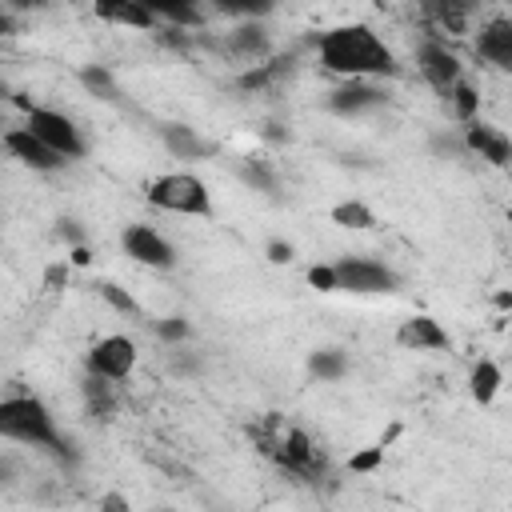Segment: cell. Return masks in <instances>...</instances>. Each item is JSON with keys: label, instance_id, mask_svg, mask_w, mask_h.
Returning a JSON list of instances; mask_svg holds the SVG:
<instances>
[{"label": "cell", "instance_id": "obj_30", "mask_svg": "<svg viewBox=\"0 0 512 512\" xmlns=\"http://www.w3.org/2000/svg\"><path fill=\"white\" fill-rule=\"evenodd\" d=\"M156 336L168 344H184L192 336V324L184 316H164V320H156Z\"/></svg>", "mask_w": 512, "mask_h": 512}, {"label": "cell", "instance_id": "obj_14", "mask_svg": "<svg viewBox=\"0 0 512 512\" xmlns=\"http://www.w3.org/2000/svg\"><path fill=\"white\" fill-rule=\"evenodd\" d=\"M396 344L408 352H444V348H452V336L444 332V324L436 316H412L396 328Z\"/></svg>", "mask_w": 512, "mask_h": 512}, {"label": "cell", "instance_id": "obj_19", "mask_svg": "<svg viewBox=\"0 0 512 512\" xmlns=\"http://www.w3.org/2000/svg\"><path fill=\"white\" fill-rule=\"evenodd\" d=\"M228 48H232L236 56H244V60L264 56V52H268V32H264V24H260V20H240V24L232 28V36H228Z\"/></svg>", "mask_w": 512, "mask_h": 512}, {"label": "cell", "instance_id": "obj_2", "mask_svg": "<svg viewBox=\"0 0 512 512\" xmlns=\"http://www.w3.org/2000/svg\"><path fill=\"white\" fill-rule=\"evenodd\" d=\"M252 440H256V448H260L268 460H276L284 472H292V476H300V480L324 476V464H328L324 448H320L304 428L284 424L276 412H268L260 424H252Z\"/></svg>", "mask_w": 512, "mask_h": 512}, {"label": "cell", "instance_id": "obj_12", "mask_svg": "<svg viewBox=\"0 0 512 512\" xmlns=\"http://www.w3.org/2000/svg\"><path fill=\"white\" fill-rule=\"evenodd\" d=\"M4 148L12 152V160H20L24 168H32V172H60L68 160L64 156H56L40 136H32L28 128H8L4 132Z\"/></svg>", "mask_w": 512, "mask_h": 512}, {"label": "cell", "instance_id": "obj_24", "mask_svg": "<svg viewBox=\"0 0 512 512\" xmlns=\"http://www.w3.org/2000/svg\"><path fill=\"white\" fill-rule=\"evenodd\" d=\"M236 176L252 188V192H264V196H276L280 192V180H276V172L264 164V160H256V156H248V160H240L236 164Z\"/></svg>", "mask_w": 512, "mask_h": 512}, {"label": "cell", "instance_id": "obj_34", "mask_svg": "<svg viewBox=\"0 0 512 512\" xmlns=\"http://www.w3.org/2000/svg\"><path fill=\"white\" fill-rule=\"evenodd\" d=\"M60 236H64L68 244H80V240H84V232L76 228V220H60Z\"/></svg>", "mask_w": 512, "mask_h": 512}, {"label": "cell", "instance_id": "obj_3", "mask_svg": "<svg viewBox=\"0 0 512 512\" xmlns=\"http://www.w3.org/2000/svg\"><path fill=\"white\" fill-rule=\"evenodd\" d=\"M0 436L16 440V444H32V448H48L56 456H64V440L56 432V416L48 412V404L40 396L16 392L0 400Z\"/></svg>", "mask_w": 512, "mask_h": 512}, {"label": "cell", "instance_id": "obj_9", "mask_svg": "<svg viewBox=\"0 0 512 512\" xmlns=\"http://www.w3.org/2000/svg\"><path fill=\"white\" fill-rule=\"evenodd\" d=\"M120 248H124L136 264H144V268H160V272L176 268V248H172V240L160 236L152 224H128V228L120 232Z\"/></svg>", "mask_w": 512, "mask_h": 512}, {"label": "cell", "instance_id": "obj_22", "mask_svg": "<svg viewBox=\"0 0 512 512\" xmlns=\"http://www.w3.org/2000/svg\"><path fill=\"white\" fill-rule=\"evenodd\" d=\"M308 372L316 380H324V384L344 380L348 376V356L340 348H316V352H308Z\"/></svg>", "mask_w": 512, "mask_h": 512}, {"label": "cell", "instance_id": "obj_15", "mask_svg": "<svg viewBox=\"0 0 512 512\" xmlns=\"http://www.w3.org/2000/svg\"><path fill=\"white\" fill-rule=\"evenodd\" d=\"M476 8H480V0H420V16L448 36H464Z\"/></svg>", "mask_w": 512, "mask_h": 512}, {"label": "cell", "instance_id": "obj_23", "mask_svg": "<svg viewBox=\"0 0 512 512\" xmlns=\"http://www.w3.org/2000/svg\"><path fill=\"white\" fill-rule=\"evenodd\" d=\"M444 104H448V112H452L460 124H468V120H476V112H480V92L472 88L468 76H460V80L452 84V92L444 96Z\"/></svg>", "mask_w": 512, "mask_h": 512}, {"label": "cell", "instance_id": "obj_28", "mask_svg": "<svg viewBox=\"0 0 512 512\" xmlns=\"http://www.w3.org/2000/svg\"><path fill=\"white\" fill-rule=\"evenodd\" d=\"M276 76H284V60H268V64H256V68H248L236 84L244 88V92H260V88H268Z\"/></svg>", "mask_w": 512, "mask_h": 512}, {"label": "cell", "instance_id": "obj_33", "mask_svg": "<svg viewBox=\"0 0 512 512\" xmlns=\"http://www.w3.org/2000/svg\"><path fill=\"white\" fill-rule=\"evenodd\" d=\"M264 252H268V260H272V264H292V256H296V248H292L288 240H268V248H264Z\"/></svg>", "mask_w": 512, "mask_h": 512}, {"label": "cell", "instance_id": "obj_25", "mask_svg": "<svg viewBox=\"0 0 512 512\" xmlns=\"http://www.w3.org/2000/svg\"><path fill=\"white\" fill-rule=\"evenodd\" d=\"M84 404H88V412H92V416L108 420V416L116 412L112 380H104V376H92V372H88V380H84Z\"/></svg>", "mask_w": 512, "mask_h": 512}, {"label": "cell", "instance_id": "obj_13", "mask_svg": "<svg viewBox=\"0 0 512 512\" xmlns=\"http://www.w3.org/2000/svg\"><path fill=\"white\" fill-rule=\"evenodd\" d=\"M472 48H476V56H480L484 64L508 72V68H512V20H508V16H496V20L480 24Z\"/></svg>", "mask_w": 512, "mask_h": 512}, {"label": "cell", "instance_id": "obj_18", "mask_svg": "<svg viewBox=\"0 0 512 512\" xmlns=\"http://www.w3.org/2000/svg\"><path fill=\"white\" fill-rule=\"evenodd\" d=\"M500 384H504V372H500L496 360H476V364H472V372H468V392H472V400H476L480 408H488V404L496 400Z\"/></svg>", "mask_w": 512, "mask_h": 512}, {"label": "cell", "instance_id": "obj_27", "mask_svg": "<svg viewBox=\"0 0 512 512\" xmlns=\"http://www.w3.org/2000/svg\"><path fill=\"white\" fill-rule=\"evenodd\" d=\"M208 4L232 20H264L276 8V0H208Z\"/></svg>", "mask_w": 512, "mask_h": 512}, {"label": "cell", "instance_id": "obj_5", "mask_svg": "<svg viewBox=\"0 0 512 512\" xmlns=\"http://www.w3.org/2000/svg\"><path fill=\"white\" fill-rule=\"evenodd\" d=\"M16 108L24 112V128H28L32 136H40L56 156H64V160H80V156L88 152L84 132L76 128L72 116L56 112V108H44V104H32V100H24V96H16Z\"/></svg>", "mask_w": 512, "mask_h": 512}, {"label": "cell", "instance_id": "obj_26", "mask_svg": "<svg viewBox=\"0 0 512 512\" xmlns=\"http://www.w3.org/2000/svg\"><path fill=\"white\" fill-rule=\"evenodd\" d=\"M76 80H80L92 96H100V100H120V88H116V80H112V72H108L104 64H84V68L76 72Z\"/></svg>", "mask_w": 512, "mask_h": 512}, {"label": "cell", "instance_id": "obj_17", "mask_svg": "<svg viewBox=\"0 0 512 512\" xmlns=\"http://www.w3.org/2000/svg\"><path fill=\"white\" fill-rule=\"evenodd\" d=\"M160 140H164V148H168L176 160H208V156L216 152L196 128H188V124H180V120L160 124Z\"/></svg>", "mask_w": 512, "mask_h": 512}, {"label": "cell", "instance_id": "obj_36", "mask_svg": "<svg viewBox=\"0 0 512 512\" xmlns=\"http://www.w3.org/2000/svg\"><path fill=\"white\" fill-rule=\"evenodd\" d=\"M496 308H512V292H496Z\"/></svg>", "mask_w": 512, "mask_h": 512}, {"label": "cell", "instance_id": "obj_31", "mask_svg": "<svg viewBox=\"0 0 512 512\" xmlns=\"http://www.w3.org/2000/svg\"><path fill=\"white\" fill-rule=\"evenodd\" d=\"M380 464H384V444H372V448H364V452H356V456L348 460L352 472H376Z\"/></svg>", "mask_w": 512, "mask_h": 512}, {"label": "cell", "instance_id": "obj_37", "mask_svg": "<svg viewBox=\"0 0 512 512\" xmlns=\"http://www.w3.org/2000/svg\"><path fill=\"white\" fill-rule=\"evenodd\" d=\"M4 480H8V464H0V484H4Z\"/></svg>", "mask_w": 512, "mask_h": 512}, {"label": "cell", "instance_id": "obj_8", "mask_svg": "<svg viewBox=\"0 0 512 512\" xmlns=\"http://www.w3.org/2000/svg\"><path fill=\"white\" fill-rule=\"evenodd\" d=\"M416 68H420V76H424V84L444 100L448 92H452V84L464 76V64H460V56L444 44V40H424L420 48H416Z\"/></svg>", "mask_w": 512, "mask_h": 512}, {"label": "cell", "instance_id": "obj_21", "mask_svg": "<svg viewBox=\"0 0 512 512\" xmlns=\"http://www.w3.org/2000/svg\"><path fill=\"white\" fill-rule=\"evenodd\" d=\"M144 8H152V16L160 24H176V28H188L200 20V0H140Z\"/></svg>", "mask_w": 512, "mask_h": 512}, {"label": "cell", "instance_id": "obj_10", "mask_svg": "<svg viewBox=\"0 0 512 512\" xmlns=\"http://www.w3.org/2000/svg\"><path fill=\"white\" fill-rule=\"evenodd\" d=\"M388 104V88L384 80H340L332 92H328V108L336 116H364V112H376Z\"/></svg>", "mask_w": 512, "mask_h": 512}, {"label": "cell", "instance_id": "obj_20", "mask_svg": "<svg viewBox=\"0 0 512 512\" xmlns=\"http://www.w3.org/2000/svg\"><path fill=\"white\" fill-rule=\"evenodd\" d=\"M328 220L336 228H348V232H372L376 228V212L364 204V200H340L328 208Z\"/></svg>", "mask_w": 512, "mask_h": 512}, {"label": "cell", "instance_id": "obj_38", "mask_svg": "<svg viewBox=\"0 0 512 512\" xmlns=\"http://www.w3.org/2000/svg\"><path fill=\"white\" fill-rule=\"evenodd\" d=\"M0 96H4V88H0Z\"/></svg>", "mask_w": 512, "mask_h": 512}, {"label": "cell", "instance_id": "obj_29", "mask_svg": "<svg viewBox=\"0 0 512 512\" xmlns=\"http://www.w3.org/2000/svg\"><path fill=\"white\" fill-rule=\"evenodd\" d=\"M100 296H104L120 316H140V304H136L120 284H112V280H104V284H100Z\"/></svg>", "mask_w": 512, "mask_h": 512}, {"label": "cell", "instance_id": "obj_4", "mask_svg": "<svg viewBox=\"0 0 512 512\" xmlns=\"http://www.w3.org/2000/svg\"><path fill=\"white\" fill-rule=\"evenodd\" d=\"M148 204L160 212H176V216H212V192L196 172H164L156 180H148L144 188Z\"/></svg>", "mask_w": 512, "mask_h": 512}, {"label": "cell", "instance_id": "obj_6", "mask_svg": "<svg viewBox=\"0 0 512 512\" xmlns=\"http://www.w3.org/2000/svg\"><path fill=\"white\" fill-rule=\"evenodd\" d=\"M336 292H356V296H388L400 288V276L372 256H340L336 264Z\"/></svg>", "mask_w": 512, "mask_h": 512}, {"label": "cell", "instance_id": "obj_32", "mask_svg": "<svg viewBox=\"0 0 512 512\" xmlns=\"http://www.w3.org/2000/svg\"><path fill=\"white\" fill-rule=\"evenodd\" d=\"M308 284L316 292H336V268L332 264H312L308 268Z\"/></svg>", "mask_w": 512, "mask_h": 512}, {"label": "cell", "instance_id": "obj_1", "mask_svg": "<svg viewBox=\"0 0 512 512\" xmlns=\"http://www.w3.org/2000/svg\"><path fill=\"white\" fill-rule=\"evenodd\" d=\"M316 60L324 72L340 76V80H396L400 76V60L396 52L380 40V32L372 24H336L328 32H320L316 40Z\"/></svg>", "mask_w": 512, "mask_h": 512}, {"label": "cell", "instance_id": "obj_16", "mask_svg": "<svg viewBox=\"0 0 512 512\" xmlns=\"http://www.w3.org/2000/svg\"><path fill=\"white\" fill-rule=\"evenodd\" d=\"M92 12H96L104 24L132 28V32H152V28H160V20L152 16V8H144L140 0H92Z\"/></svg>", "mask_w": 512, "mask_h": 512}, {"label": "cell", "instance_id": "obj_7", "mask_svg": "<svg viewBox=\"0 0 512 512\" xmlns=\"http://www.w3.org/2000/svg\"><path fill=\"white\" fill-rule=\"evenodd\" d=\"M136 356H140V352H136V340H128V336L112 332V336H100V340L84 352V368H88L92 376H104V380L120 384V380H128V376H132Z\"/></svg>", "mask_w": 512, "mask_h": 512}, {"label": "cell", "instance_id": "obj_35", "mask_svg": "<svg viewBox=\"0 0 512 512\" xmlns=\"http://www.w3.org/2000/svg\"><path fill=\"white\" fill-rule=\"evenodd\" d=\"M88 260H92V256H88V248H84V244H72V264H80V268H84Z\"/></svg>", "mask_w": 512, "mask_h": 512}, {"label": "cell", "instance_id": "obj_11", "mask_svg": "<svg viewBox=\"0 0 512 512\" xmlns=\"http://www.w3.org/2000/svg\"><path fill=\"white\" fill-rule=\"evenodd\" d=\"M464 152L480 156V160L492 164V168H508V160H512V140H508L504 128H496V124H488V120H468V124H464Z\"/></svg>", "mask_w": 512, "mask_h": 512}]
</instances>
